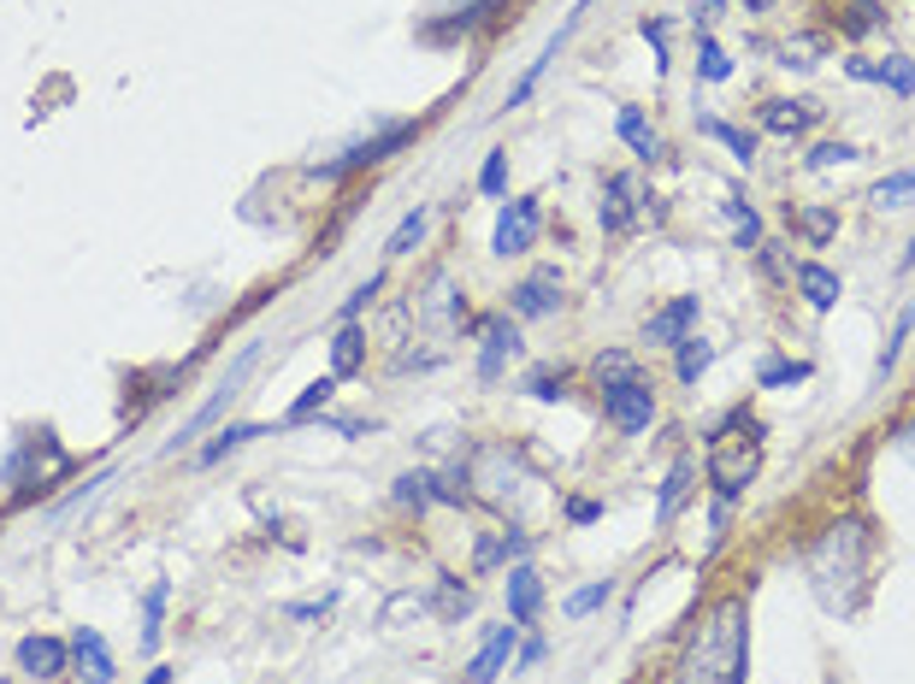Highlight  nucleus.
Instances as JSON below:
<instances>
[{
	"instance_id": "obj_42",
	"label": "nucleus",
	"mask_w": 915,
	"mask_h": 684,
	"mask_svg": "<svg viewBox=\"0 0 915 684\" xmlns=\"http://www.w3.org/2000/svg\"><path fill=\"white\" fill-rule=\"evenodd\" d=\"M851 159H863V148H851V142H821V148L809 154V171H827V166H851Z\"/></svg>"
},
{
	"instance_id": "obj_31",
	"label": "nucleus",
	"mask_w": 915,
	"mask_h": 684,
	"mask_svg": "<svg viewBox=\"0 0 915 684\" xmlns=\"http://www.w3.org/2000/svg\"><path fill=\"white\" fill-rule=\"evenodd\" d=\"M868 201H875L880 213L910 207V201H915V166H910V171H892V178H880L875 189H868Z\"/></svg>"
},
{
	"instance_id": "obj_13",
	"label": "nucleus",
	"mask_w": 915,
	"mask_h": 684,
	"mask_svg": "<svg viewBox=\"0 0 915 684\" xmlns=\"http://www.w3.org/2000/svg\"><path fill=\"white\" fill-rule=\"evenodd\" d=\"M490 7H502V0H455L449 12H438V19L419 24V41H455V36H467V31H478V24L490 19Z\"/></svg>"
},
{
	"instance_id": "obj_22",
	"label": "nucleus",
	"mask_w": 915,
	"mask_h": 684,
	"mask_svg": "<svg viewBox=\"0 0 915 684\" xmlns=\"http://www.w3.org/2000/svg\"><path fill=\"white\" fill-rule=\"evenodd\" d=\"M360 367H367V331L343 325L337 337H331V377H355Z\"/></svg>"
},
{
	"instance_id": "obj_4",
	"label": "nucleus",
	"mask_w": 915,
	"mask_h": 684,
	"mask_svg": "<svg viewBox=\"0 0 915 684\" xmlns=\"http://www.w3.org/2000/svg\"><path fill=\"white\" fill-rule=\"evenodd\" d=\"M414 136H419V119H396V124H384L379 136L348 142V148H343L337 159H319V166H308V178H348V171H360V166H379V159L402 154Z\"/></svg>"
},
{
	"instance_id": "obj_45",
	"label": "nucleus",
	"mask_w": 915,
	"mask_h": 684,
	"mask_svg": "<svg viewBox=\"0 0 915 684\" xmlns=\"http://www.w3.org/2000/svg\"><path fill=\"white\" fill-rule=\"evenodd\" d=\"M638 31H644L650 53H656V71H667V19H644V24H638Z\"/></svg>"
},
{
	"instance_id": "obj_24",
	"label": "nucleus",
	"mask_w": 915,
	"mask_h": 684,
	"mask_svg": "<svg viewBox=\"0 0 915 684\" xmlns=\"http://www.w3.org/2000/svg\"><path fill=\"white\" fill-rule=\"evenodd\" d=\"M726 218L738 225V249L757 254V249H762V218H757V207L745 201V189H726Z\"/></svg>"
},
{
	"instance_id": "obj_51",
	"label": "nucleus",
	"mask_w": 915,
	"mask_h": 684,
	"mask_svg": "<svg viewBox=\"0 0 915 684\" xmlns=\"http://www.w3.org/2000/svg\"><path fill=\"white\" fill-rule=\"evenodd\" d=\"M721 7H726V0H697V12H691V19H697V31H709V24L721 19Z\"/></svg>"
},
{
	"instance_id": "obj_26",
	"label": "nucleus",
	"mask_w": 915,
	"mask_h": 684,
	"mask_svg": "<svg viewBox=\"0 0 915 684\" xmlns=\"http://www.w3.org/2000/svg\"><path fill=\"white\" fill-rule=\"evenodd\" d=\"M331 396H337V377H313L308 389H301L296 401H289V413H284V425H308L313 413H325Z\"/></svg>"
},
{
	"instance_id": "obj_1",
	"label": "nucleus",
	"mask_w": 915,
	"mask_h": 684,
	"mask_svg": "<svg viewBox=\"0 0 915 684\" xmlns=\"http://www.w3.org/2000/svg\"><path fill=\"white\" fill-rule=\"evenodd\" d=\"M745 679H750V608L745 596H721L686 632L667 684H745Z\"/></svg>"
},
{
	"instance_id": "obj_33",
	"label": "nucleus",
	"mask_w": 915,
	"mask_h": 684,
	"mask_svg": "<svg viewBox=\"0 0 915 684\" xmlns=\"http://www.w3.org/2000/svg\"><path fill=\"white\" fill-rule=\"evenodd\" d=\"M396 502L414 507V514H426V507L438 502V472H402L396 478Z\"/></svg>"
},
{
	"instance_id": "obj_8",
	"label": "nucleus",
	"mask_w": 915,
	"mask_h": 684,
	"mask_svg": "<svg viewBox=\"0 0 915 684\" xmlns=\"http://www.w3.org/2000/svg\"><path fill=\"white\" fill-rule=\"evenodd\" d=\"M537 230H544V201L537 195H520V201H502L497 213V230H490V254H526L537 242Z\"/></svg>"
},
{
	"instance_id": "obj_48",
	"label": "nucleus",
	"mask_w": 915,
	"mask_h": 684,
	"mask_svg": "<svg viewBox=\"0 0 915 684\" xmlns=\"http://www.w3.org/2000/svg\"><path fill=\"white\" fill-rule=\"evenodd\" d=\"M544 655H549V644H544V637H526V644L514 649V667H520V673H526V667H537V661H544Z\"/></svg>"
},
{
	"instance_id": "obj_34",
	"label": "nucleus",
	"mask_w": 915,
	"mask_h": 684,
	"mask_svg": "<svg viewBox=\"0 0 915 684\" xmlns=\"http://www.w3.org/2000/svg\"><path fill=\"white\" fill-rule=\"evenodd\" d=\"M426 225H431V207H414L408 218H402V225L396 230H390V242H384V254H414L419 249V242H426Z\"/></svg>"
},
{
	"instance_id": "obj_52",
	"label": "nucleus",
	"mask_w": 915,
	"mask_h": 684,
	"mask_svg": "<svg viewBox=\"0 0 915 684\" xmlns=\"http://www.w3.org/2000/svg\"><path fill=\"white\" fill-rule=\"evenodd\" d=\"M898 448H904V455L915 460V419H904V425H898Z\"/></svg>"
},
{
	"instance_id": "obj_11",
	"label": "nucleus",
	"mask_w": 915,
	"mask_h": 684,
	"mask_svg": "<svg viewBox=\"0 0 915 684\" xmlns=\"http://www.w3.org/2000/svg\"><path fill=\"white\" fill-rule=\"evenodd\" d=\"M697 313H703V301L697 296H674L667 308H656L644 319V343L650 348H674V343H686L691 337V325H697Z\"/></svg>"
},
{
	"instance_id": "obj_14",
	"label": "nucleus",
	"mask_w": 915,
	"mask_h": 684,
	"mask_svg": "<svg viewBox=\"0 0 915 684\" xmlns=\"http://www.w3.org/2000/svg\"><path fill=\"white\" fill-rule=\"evenodd\" d=\"M19 667H24L31 679H41V684H54V679H60L66 667H71V644L36 632V637H24V644H19Z\"/></svg>"
},
{
	"instance_id": "obj_17",
	"label": "nucleus",
	"mask_w": 915,
	"mask_h": 684,
	"mask_svg": "<svg viewBox=\"0 0 915 684\" xmlns=\"http://www.w3.org/2000/svg\"><path fill=\"white\" fill-rule=\"evenodd\" d=\"M532 537L526 531H485L473 543V573H497L502 561H526Z\"/></svg>"
},
{
	"instance_id": "obj_15",
	"label": "nucleus",
	"mask_w": 915,
	"mask_h": 684,
	"mask_svg": "<svg viewBox=\"0 0 915 684\" xmlns=\"http://www.w3.org/2000/svg\"><path fill=\"white\" fill-rule=\"evenodd\" d=\"M537 608H544V578H537L532 561H514V566H508V620L532 625Z\"/></svg>"
},
{
	"instance_id": "obj_21",
	"label": "nucleus",
	"mask_w": 915,
	"mask_h": 684,
	"mask_svg": "<svg viewBox=\"0 0 915 684\" xmlns=\"http://www.w3.org/2000/svg\"><path fill=\"white\" fill-rule=\"evenodd\" d=\"M691 478H697V460L674 455V467H667V478H662V496H656V526H667V519L679 514V502L691 496Z\"/></svg>"
},
{
	"instance_id": "obj_38",
	"label": "nucleus",
	"mask_w": 915,
	"mask_h": 684,
	"mask_svg": "<svg viewBox=\"0 0 915 684\" xmlns=\"http://www.w3.org/2000/svg\"><path fill=\"white\" fill-rule=\"evenodd\" d=\"M438 614L443 620H467L473 614V590L461 585L455 573H443V585H438Z\"/></svg>"
},
{
	"instance_id": "obj_19",
	"label": "nucleus",
	"mask_w": 915,
	"mask_h": 684,
	"mask_svg": "<svg viewBox=\"0 0 915 684\" xmlns=\"http://www.w3.org/2000/svg\"><path fill=\"white\" fill-rule=\"evenodd\" d=\"M821 112H827L821 100H768V107H762V130H774V136H804Z\"/></svg>"
},
{
	"instance_id": "obj_54",
	"label": "nucleus",
	"mask_w": 915,
	"mask_h": 684,
	"mask_svg": "<svg viewBox=\"0 0 915 684\" xmlns=\"http://www.w3.org/2000/svg\"><path fill=\"white\" fill-rule=\"evenodd\" d=\"M768 7H774V0H745V12H768Z\"/></svg>"
},
{
	"instance_id": "obj_18",
	"label": "nucleus",
	"mask_w": 915,
	"mask_h": 684,
	"mask_svg": "<svg viewBox=\"0 0 915 684\" xmlns=\"http://www.w3.org/2000/svg\"><path fill=\"white\" fill-rule=\"evenodd\" d=\"M797 289H804V301L816 313H833L839 296H845V278H839L833 266H821V260H804V266H797Z\"/></svg>"
},
{
	"instance_id": "obj_29",
	"label": "nucleus",
	"mask_w": 915,
	"mask_h": 684,
	"mask_svg": "<svg viewBox=\"0 0 915 684\" xmlns=\"http://www.w3.org/2000/svg\"><path fill=\"white\" fill-rule=\"evenodd\" d=\"M166 602H171V585L159 578V585L148 590V602H142V649H159V632H166Z\"/></svg>"
},
{
	"instance_id": "obj_7",
	"label": "nucleus",
	"mask_w": 915,
	"mask_h": 684,
	"mask_svg": "<svg viewBox=\"0 0 915 684\" xmlns=\"http://www.w3.org/2000/svg\"><path fill=\"white\" fill-rule=\"evenodd\" d=\"M603 419H608V425H615L620 436L650 431V419H656V389H650L644 377H627V384H603Z\"/></svg>"
},
{
	"instance_id": "obj_9",
	"label": "nucleus",
	"mask_w": 915,
	"mask_h": 684,
	"mask_svg": "<svg viewBox=\"0 0 915 684\" xmlns=\"http://www.w3.org/2000/svg\"><path fill=\"white\" fill-rule=\"evenodd\" d=\"M520 355V325L508 313L478 319V384H502L508 360Z\"/></svg>"
},
{
	"instance_id": "obj_2",
	"label": "nucleus",
	"mask_w": 915,
	"mask_h": 684,
	"mask_svg": "<svg viewBox=\"0 0 915 684\" xmlns=\"http://www.w3.org/2000/svg\"><path fill=\"white\" fill-rule=\"evenodd\" d=\"M868 573H875V531H868V519H833V526L804 549L809 590H816V602L839 620H851L856 608L868 602V585H875Z\"/></svg>"
},
{
	"instance_id": "obj_53",
	"label": "nucleus",
	"mask_w": 915,
	"mask_h": 684,
	"mask_svg": "<svg viewBox=\"0 0 915 684\" xmlns=\"http://www.w3.org/2000/svg\"><path fill=\"white\" fill-rule=\"evenodd\" d=\"M142 684H171V667H154V673L142 679Z\"/></svg>"
},
{
	"instance_id": "obj_47",
	"label": "nucleus",
	"mask_w": 915,
	"mask_h": 684,
	"mask_svg": "<svg viewBox=\"0 0 915 684\" xmlns=\"http://www.w3.org/2000/svg\"><path fill=\"white\" fill-rule=\"evenodd\" d=\"M331 602H337V590H325L319 602H289L284 614H289V620H325V614H331Z\"/></svg>"
},
{
	"instance_id": "obj_37",
	"label": "nucleus",
	"mask_w": 915,
	"mask_h": 684,
	"mask_svg": "<svg viewBox=\"0 0 915 684\" xmlns=\"http://www.w3.org/2000/svg\"><path fill=\"white\" fill-rule=\"evenodd\" d=\"M608 596H615V585H608V578H591L585 590H573L568 602H561V614H568V620H585V614H597Z\"/></svg>"
},
{
	"instance_id": "obj_46",
	"label": "nucleus",
	"mask_w": 915,
	"mask_h": 684,
	"mask_svg": "<svg viewBox=\"0 0 915 684\" xmlns=\"http://www.w3.org/2000/svg\"><path fill=\"white\" fill-rule=\"evenodd\" d=\"M603 519V502H591V496H568V526H597Z\"/></svg>"
},
{
	"instance_id": "obj_32",
	"label": "nucleus",
	"mask_w": 915,
	"mask_h": 684,
	"mask_svg": "<svg viewBox=\"0 0 915 684\" xmlns=\"http://www.w3.org/2000/svg\"><path fill=\"white\" fill-rule=\"evenodd\" d=\"M910 331H915V301L904 313H898V325H892V337H886V348H880V360H875V384H886L892 377V367H898V355H904V343H910Z\"/></svg>"
},
{
	"instance_id": "obj_20",
	"label": "nucleus",
	"mask_w": 915,
	"mask_h": 684,
	"mask_svg": "<svg viewBox=\"0 0 915 684\" xmlns=\"http://www.w3.org/2000/svg\"><path fill=\"white\" fill-rule=\"evenodd\" d=\"M615 130H620V142H627V148L644 159V166H656V159L667 154L662 136H656V130H650V119H644V107H620V112H615Z\"/></svg>"
},
{
	"instance_id": "obj_41",
	"label": "nucleus",
	"mask_w": 915,
	"mask_h": 684,
	"mask_svg": "<svg viewBox=\"0 0 915 684\" xmlns=\"http://www.w3.org/2000/svg\"><path fill=\"white\" fill-rule=\"evenodd\" d=\"M549 65H556V60H549V53H537V60L526 65V77H520L514 89H508V100H502V107H508V112H514V107H526V100H532V89H537V83H544V71H549Z\"/></svg>"
},
{
	"instance_id": "obj_39",
	"label": "nucleus",
	"mask_w": 915,
	"mask_h": 684,
	"mask_svg": "<svg viewBox=\"0 0 915 684\" xmlns=\"http://www.w3.org/2000/svg\"><path fill=\"white\" fill-rule=\"evenodd\" d=\"M880 83H886V89H892V95H915V60H904V53H892V60H880Z\"/></svg>"
},
{
	"instance_id": "obj_30",
	"label": "nucleus",
	"mask_w": 915,
	"mask_h": 684,
	"mask_svg": "<svg viewBox=\"0 0 915 684\" xmlns=\"http://www.w3.org/2000/svg\"><path fill=\"white\" fill-rule=\"evenodd\" d=\"M809 360H762L757 367V389H792V384H809Z\"/></svg>"
},
{
	"instance_id": "obj_16",
	"label": "nucleus",
	"mask_w": 915,
	"mask_h": 684,
	"mask_svg": "<svg viewBox=\"0 0 915 684\" xmlns=\"http://www.w3.org/2000/svg\"><path fill=\"white\" fill-rule=\"evenodd\" d=\"M71 661H78V673L83 684H112V649H107V637L95 632V625H78V637H71Z\"/></svg>"
},
{
	"instance_id": "obj_12",
	"label": "nucleus",
	"mask_w": 915,
	"mask_h": 684,
	"mask_svg": "<svg viewBox=\"0 0 915 684\" xmlns=\"http://www.w3.org/2000/svg\"><path fill=\"white\" fill-rule=\"evenodd\" d=\"M514 649H520V625H490L485 649L467 661V684H497L514 667Z\"/></svg>"
},
{
	"instance_id": "obj_35",
	"label": "nucleus",
	"mask_w": 915,
	"mask_h": 684,
	"mask_svg": "<svg viewBox=\"0 0 915 684\" xmlns=\"http://www.w3.org/2000/svg\"><path fill=\"white\" fill-rule=\"evenodd\" d=\"M697 77H703V83H726V77H733V60L721 53V41L709 36V31H697Z\"/></svg>"
},
{
	"instance_id": "obj_3",
	"label": "nucleus",
	"mask_w": 915,
	"mask_h": 684,
	"mask_svg": "<svg viewBox=\"0 0 915 684\" xmlns=\"http://www.w3.org/2000/svg\"><path fill=\"white\" fill-rule=\"evenodd\" d=\"M703 436H709V484H715V502H738L762 472V425L745 407H733Z\"/></svg>"
},
{
	"instance_id": "obj_43",
	"label": "nucleus",
	"mask_w": 915,
	"mask_h": 684,
	"mask_svg": "<svg viewBox=\"0 0 915 684\" xmlns=\"http://www.w3.org/2000/svg\"><path fill=\"white\" fill-rule=\"evenodd\" d=\"M478 189H485V195H502V189H508V154L502 148L485 154V166H478Z\"/></svg>"
},
{
	"instance_id": "obj_10",
	"label": "nucleus",
	"mask_w": 915,
	"mask_h": 684,
	"mask_svg": "<svg viewBox=\"0 0 915 684\" xmlns=\"http://www.w3.org/2000/svg\"><path fill=\"white\" fill-rule=\"evenodd\" d=\"M508 313H514V319H556L561 313V278H556V266H537V272H526V278L508 289Z\"/></svg>"
},
{
	"instance_id": "obj_40",
	"label": "nucleus",
	"mask_w": 915,
	"mask_h": 684,
	"mask_svg": "<svg viewBox=\"0 0 915 684\" xmlns=\"http://www.w3.org/2000/svg\"><path fill=\"white\" fill-rule=\"evenodd\" d=\"M561 384H568V372H561V367H537V372L526 377V396H537V401H561V396H568Z\"/></svg>"
},
{
	"instance_id": "obj_49",
	"label": "nucleus",
	"mask_w": 915,
	"mask_h": 684,
	"mask_svg": "<svg viewBox=\"0 0 915 684\" xmlns=\"http://www.w3.org/2000/svg\"><path fill=\"white\" fill-rule=\"evenodd\" d=\"M402 614H414V620H419V614H426V602H419V596H396V602L384 608V625H396Z\"/></svg>"
},
{
	"instance_id": "obj_5",
	"label": "nucleus",
	"mask_w": 915,
	"mask_h": 684,
	"mask_svg": "<svg viewBox=\"0 0 915 684\" xmlns=\"http://www.w3.org/2000/svg\"><path fill=\"white\" fill-rule=\"evenodd\" d=\"M656 195H644V183L632 178V171H615V178H603V201H597V218L608 237H627L638 218H650V225H662L667 207H650Z\"/></svg>"
},
{
	"instance_id": "obj_44",
	"label": "nucleus",
	"mask_w": 915,
	"mask_h": 684,
	"mask_svg": "<svg viewBox=\"0 0 915 684\" xmlns=\"http://www.w3.org/2000/svg\"><path fill=\"white\" fill-rule=\"evenodd\" d=\"M379 289H384V272H372L367 284H355V296L343 301V325H355V319H360V308H367V301L379 296Z\"/></svg>"
},
{
	"instance_id": "obj_50",
	"label": "nucleus",
	"mask_w": 915,
	"mask_h": 684,
	"mask_svg": "<svg viewBox=\"0 0 915 684\" xmlns=\"http://www.w3.org/2000/svg\"><path fill=\"white\" fill-rule=\"evenodd\" d=\"M845 77H856V83H880V60H863V53H856V60H845Z\"/></svg>"
},
{
	"instance_id": "obj_23",
	"label": "nucleus",
	"mask_w": 915,
	"mask_h": 684,
	"mask_svg": "<svg viewBox=\"0 0 915 684\" xmlns=\"http://www.w3.org/2000/svg\"><path fill=\"white\" fill-rule=\"evenodd\" d=\"M254 436H272L266 425H219V431H213V443H201V467H219V460L225 455H237V448L242 443H254Z\"/></svg>"
},
{
	"instance_id": "obj_6",
	"label": "nucleus",
	"mask_w": 915,
	"mask_h": 684,
	"mask_svg": "<svg viewBox=\"0 0 915 684\" xmlns=\"http://www.w3.org/2000/svg\"><path fill=\"white\" fill-rule=\"evenodd\" d=\"M254 355H260V343H249V348H242L237 360H230V367H225V377H219V389H213V396L201 401L195 413H190V419H183V425H178V436H171V443H166V455H178V448H190V436H201V431L213 425V419L225 413V407H230V396H237V389H242V377H249Z\"/></svg>"
},
{
	"instance_id": "obj_36",
	"label": "nucleus",
	"mask_w": 915,
	"mask_h": 684,
	"mask_svg": "<svg viewBox=\"0 0 915 684\" xmlns=\"http://www.w3.org/2000/svg\"><path fill=\"white\" fill-rule=\"evenodd\" d=\"M591 377H597V389L603 384H627V377H638V360L627 355V348H603V355L591 360Z\"/></svg>"
},
{
	"instance_id": "obj_25",
	"label": "nucleus",
	"mask_w": 915,
	"mask_h": 684,
	"mask_svg": "<svg viewBox=\"0 0 915 684\" xmlns=\"http://www.w3.org/2000/svg\"><path fill=\"white\" fill-rule=\"evenodd\" d=\"M697 130H703V136H715V142H726L738 166H757V136H750L745 124H726V119H697Z\"/></svg>"
},
{
	"instance_id": "obj_28",
	"label": "nucleus",
	"mask_w": 915,
	"mask_h": 684,
	"mask_svg": "<svg viewBox=\"0 0 915 684\" xmlns=\"http://www.w3.org/2000/svg\"><path fill=\"white\" fill-rule=\"evenodd\" d=\"M709 360H715V343H703V337L674 343V372H679V384H697V377L709 372Z\"/></svg>"
},
{
	"instance_id": "obj_27",
	"label": "nucleus",
	"mask_w": 915,
	"mask_h": 684,
	"mask_svg": "<svg viewBox=\"0 0 915 684\" xmlns=\"http://www.w3.org/2000/svg\"><path fill=\"white\" fill-rule=\"evenodd\" d=\"M792 225L804 230V242H809V249H827V242L839 237V207H797Z\"/></svg>"
}]
</instances>
